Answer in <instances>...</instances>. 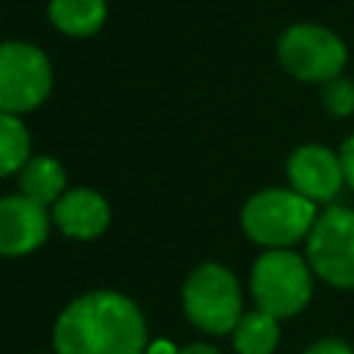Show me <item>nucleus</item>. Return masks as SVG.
Segmentation results:
<instances>
[{
	"instance_id": "nucleus-12",
	"label": "nucleus",
	"mask_w": 354,
	"mask_h": 354,
	"mask_svg": "<svg viewBox=\"0 0 354 354\" xmlns=\"http://www.w3.org/2000/svg\"><path fill=\"white\" fill-rule=\"evenodd\" d=\"M19 191L44 207L55 205L66 191V171L50 155L30 158L19 171Z\"/></svg>"
},
{
	"instance_id": "nucleus-18",
	"label": "nucleus",
	"mask_w": 354,
	"mask_h": 354,
	"mask_svg": "<svg viewBox=\"0 0 354 354\" xmlns=\"http://www.w3.org/2000/svg\"><path fill=\"white\" fill-rule=\"evenodd\" d=\"M177 354H221L216 346H207V343H191L185 348H180Z\"/></svg>"
},
{
	"instance_id": "nucleus-15",
	"label": "nucleus",
	"mask_w": 354,
	"mask_h": 354,
	"mask_svg": "<svg viewBox=\"0 0 354 354\" xmlns=\"http://www.w3.org/2000/svg\"><path fill=\"white\" fill-rule=\"evenodd\" d=\"M321 100H324V108L335 119L351 116L354 113V80H348L346 75H337L321 83Z\"/></svg>"
},
{
	"instance_id": "nucleus-3",
	"label": "nucleus",
	"mask_w": 354,
	"mask_h": 354,
	"mask_svg": "<svg viewBox=\"0 0 354 354\" xmlns=\"http://www.w3.org/2000/svg\"><path fill=\"white\" fill-rule=\"evenodd\" d=\"M315 279L307 257L296 249H266L252 266L249 290L257 310L282 321L310 304Z\"/></svg>"
},
{
	"instance_id": "nucleus-19",
	"label": "nucleus",
	"mask_w": 354,
	"mask_h": 354,
	"mask_svg": "<svg viewBox=\"0 0 354 354\" xmlns=\"http://www.w3.org/2000/svg\"><path fill=\"white\" fill-rule=\"evenodd\" d=\"M180 348H174L169 340H155L152 346H147V354H177Z\"/></svg>"
},
{
	"instance_id": "nucleus-11",
	"label": "nucleus",
	"mask_w": 354,
	"mask_h": 354,
	"mask_svg": "<svg viewBox=\"0 0 354 354\" xmlns=\"http://www.w3.org/2000/svg\"><path fill=\"white\" fill-rule=\"evenodd\" d=\"M47 14L53 28L61 30L64 36L86 39L105 25L108 3L105 0H50Z\"/></svg>"
},
{
	"instance_id": "nucleus-9",
	"label": "nucleus",
	"mask_w": 354,
	"mask_h": 354,
	"mask_svg": "<svg viewBox=\"0 0 354 354\" xmlns=\"http://www.w3.org/2000/svg\"><path fill=\"white\" fill-rule=\"evenodd\" d=\"M50 230L47 207L25 194L0 199V254L19 257L44 243Z\"/></svg>"
},
{
	"instance_id": "nucleus-7",
	"label": "nucleus",
	"mask_w": 354,
	"mask_h": 354,
	"mask_svg": "<svg viewBox=\"0 0 354 354\" xmlns=\"http://www.w3.org/2000/svg\"><path fill=\"white\" fill-rule=\"evenodd\" d=\"M53 88V66L41 47L30 41L0 44V113H28Z\"/></svg>"
},
{
	"instance_id": "nucleus-6",
	"label": "nucleus",
	"mask_w": 354,
	"mask_h": 354,
	"mask_svg": "<svg viewBox=\"0 0 354 354\" xmlns=\"http://www.w3.org/2000/svg\"><path fill=\"white\" fill-rule=\"evenodd\" d=\"M277 58L288 75L304 83H326L343 75L346 66V44L343 39L315 22L290 25L277 41Z\"/></svg>"
},
{
	"instance_id": "nucleus-2",
	"label": "nucleus",
	"mask_w": 354,
	"mask_h": 354,
	"mask_svg": "<svg viewBox=\"0 0 354 354\" xmlns=\"http://www.w3.org/2000/svg\"><path fill=\"white\" fill-rule=\"evenodd\" d=\"M318 218V205L288 188H263L252 194L241 210L246 238L263 249H293L307 241Z\"/></svg>"
},
{
	"instance_id": "nucleus-4",
	"label": "nucleus",
	"mask_w": 354,
	"mask_h": 354,
	"mask_svg": "<svg viewBox=\"0 0 354 354\" xmlns=\"http://www.w3.org/2000/svg\"><path fill=\"white\" fill-rule=\"evenodd\" d=\"M183 307L196 329L207 335H232L243 315L238 277L221 263H202L183 285Z\"/></svg>"
},
{
	"instance_id": "nucleus-8",
	"label": "nucleus",
	"mask_w": 354,
	"mask_h": 354,
	"mask_svg": "<svg viewBox=\"0 0 354 354\" xmlns=\"http://www.w3.org/2000/svg\"><path fill=\"white\" fill-rule=\"evenodd\" d=\"M288 171V185L307 196L310 202H315L318 207L324 205H335L337 194L343 191L346 180H343V166L335 149L324 147V144H301L288 155L285 163Z\"/></svg>"
},
{
	"instance_id": "nucleus-14",
	"label": "nucleus",
	"mask_w": 354,
	"mask_h": 354,
	"mask_svg": "<svg viewBox=\"0 0 354 354\" xmlns=\"http://www.w3.org/2000/svg\"><path fill=\"white\" fill-rule=\"evenodd\" d=\"M30 160V136L19 116L0 113V177L19 174Z\"/></svg>"
},
{
	"instance_id": "nucleus-17",
	"label": "nucleus",
	"mask_w": 354,
	"mask_h": 354,
	"mask_svg": "<svg viewBox=\"0 0 354 354\" xmlns=\"http://www.w3.org/2000/svg\"><path fill=\"white\" fill-rule=\"evenodd\" d=\"M337 158H340V166H343V180H346V185L354 191V133L340 144Z\"/></svg>"
},
{
	"instance_id": "nucleus-5",
	"label": "nucleus",
	"mask_w": 354,
	"mask_h": 354,
	"mask_svg": "<svg viewBox=\"0 0 354 354\" xmlns=\"http://www.w3.org/2000/svg\"><path fill=\"white\" fill-rule=\"evenodd\" d=\"M313 274L335 290H354V207L326 205L304 241Z\"/></svg>"
},
{
	"instance_id": "nucleus-16",
	"label": "nucleus",
	"mask_w": 354,
	"mask_h": 354,
	"mask_svg": "<svg viewBox=\"0 0 354 354\" xmlns=\"http://www.w3.org/2000/svg\"><path fill=\"white\" fill-rule=\"evenodd\" d=\"M304 354H354V348H351L348 340L332 335V337H321V340L310 343V346L304 348Z\"/></svg>"
},
{
	"instance_id": "nucleus-10",
	"label": "nucleus",
	"mask_w": 354,
	"mask_h": 354,
	"mask_svg": "<svg viewBox=\"0 0 354 354\" xmlns=\"http://www.w3.org/2000/svg\"><path fill=\"white\" fill-rule=\"evenodd\" d=\"M53 221L64 235L77 241H91L108 230L111 207L102 199V194L91 188H72L64 191V196L53 205Z\"/></svg>"
},
{
	"instance_id": "nucleus-13",
	"label": "nucleus",
	"mask_w": 354,
	"mask_h": 354,
	"mask_svg": "<svg viewBox=\"0 0 354 354\" xmlns=\"http://www.w3.org/2000/svg\"><path fill=\"white\" fill-rule=\"evenodd\" d=\"M232 346L238 354H274L279 346V318L257 307L243 313L232 329Z\"/></svg>"
},
{
	"instance_id": "nucleus-1",
	"label": "nucleus",
	"mask_w": 354,
	"mask_h": 354,
	"mask_svg": "<svg viewBox=\"0 0 354 354\" xmlns=\"http://www.w3.org/2000/svg\"><path fill=\"white\" fill-rule=\"evenodd\" d=\"M55 354H147V324L133 299L91 290L55 321Z\"/></svg>"
}]
</instances>
